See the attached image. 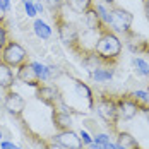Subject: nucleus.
Returning a JSON list of instances; mask_svg holds the SVG:
<instances>
[{
    "mask_svg": "<svg viewBox=\"0 0 149 149\" xmlns=\"http://www.w3.org/2000/svg\"><path fill=\"white\" fill-rule=\"evenodd\" d=\"M122 41L117 36V33H113L111 28H104L103 31H100L98 41L94 46V55L103 62L104 67H115L120 60L122 55Z\"/></svg>",
    "mask_w": 149,
    "mask_h": 149,
    "instance_id": "nucleus-1",
    "label": "nucleus"
},
{
    "mask_svg": "<svg viewBox=\"0 0 149 149\" xmlns=\"http://www.w3.org/2000/svg\"><path fill=\"white\" fill-rule=\"evenodd\" d=\"M94 106H96L98 115L106 123V127L113 134H117L118 132L120 117H118V108H117L115 96H111V94H101V96H98V101H94Z\"/></svg>",
    "mask_w": 149,
    "mask_h": 149,
    "instance_id": "nucleus-2",
    "label": "nucleus"
},
{
    "mask_svg": "<svg viewBox=\"0 0 149 149\" xmlns=\"http://www.w3.org/2000/svg\"><path fill=\"white\" fill-rule=\"evenodd\" d=\"M53 22H55V28H57V34H58L60 41L67 46L69 50H72L77 43V38H79V29L75 28V24H72L70 21H67V17L62 14V10L57 14L52 15Z\"/></svg>",
    "mask_w": 149,
    "mask_h": 149,
    "instance_id": "nucleus-3",
    "label": "nucleus"
},
{
    "mask_svg": "<svg viewBox=\"0 0 149 149\" xmlns=\"http://www.w3.org/2000/svg\"><path fill=\"white\" fill-rule=\"evenodd\" d=\"M0 60L5 62L9 67L17 69L21 63H24L28 60V52L24 50V46L19 45L14 40H9L7 45L0 50Z\"/></svg>",
    "mask_w": 149,
    "mask_h": 149,
    "instance_id": "nucleus-4",
    "label": "nucleus"
},
{
    "mask_svg": "<svg viewBox=\"0 0 149 149\" xmlns=\"http://www.w3.org/2000/svg\"><path fill=\"white\" fill-rule=\"evenodd\" d=\"M132 22H134V15L130 14L127 9L118 7V5H111L110 9V26L113 33L125 34L132 29Z\"/></svg>",
    "mask_w": 149,
    "mask_h": 149,
    "instance_id": "nucleus-5",
    "label": "nucleus"
},
{
    "mask_svg": "<svg viewBox=\"0 0 149 149\" xmlns=\"http://www.w3.org/2000/svg\"><path fill=\"white\" fill-rule=\"evenodd\" d=\"M3 108H5V111L10 117L19 120V118H22V115H24L26 100L19 93H15L14 89H9V91H5V94H3Z\"/></svg>",
    "mask_w": 149,
    "mask_h": 149,
    "instance_id": "nucleus-6",
    "label": "nucleus"
},
{
    "mask_svg": "<svg viewBox=\"0 0 149 149\" xmlns=\"http://www.w3.org/2000/svg\"><path fill=\"white\" fill-rule=\"evenodd\" d=\"M98 36H100V31H93V29H86L79 31V38H77V43L75 46L70 50L75 55H86V53H91L96 46V41H98Z\"/></svg>",
    "mask_w": 149,
    "mask_h": 149,
    "instance_id": "nucleus-7",
    "label": "nucleus"
},
{
    "mask_svg": "<svg viewBox=\"0 0 149 149\" xmlns=\"http://www.w3.org/2000/svg\"><path fill=\"white\" fill-rule=\"evenodd\" d=\"M36 100L38 101H41L43 104L46 106H50V108H57L58 103L62 101V94H60V91L57 86H50V84H40L38 88H36Z\"/></svg>",
    "mask_w": 149,
    "mask_h": 149,
    "instance_id": "nucleus-8",
    "label": "nucleus"
},
{
    "mask_svg": "<svg viewBox=\"0 0 149 149\" xmlns=\"http://www.w3.org/2000/svg\"><path fill=\"white\" fill-rule=\"evenodd\" d=\"M115 101H117V108H118V117L120 120H132L141 111L139 106L132 100L130 93H125V94H118L115 96Z\"/></svg>",
    "mask_w": 149,
    "mask_h": 149,
    "instance_id": "nucleus-9",
    "label": "nucleus"
},
{
    "mask_svg": "<svg viewBox=\"0 0 149 149\" xmlns=\"http://www.w3.org/2000/svg\"><path fill=\"white\" fill-rule=\"evenodd\" d=\"M52 142H55V144H58L65 149H84V144H82L79 134H75L72 129L57 132L52 137Z\"/></svg>",
    "mask_w": 149,
    "mask_h": 149,
    "instance_id": "nucleus-10",
    "label": "nucleus"
},
{
    "mask_svg": "<svg viewBox=\"0 0 149 149\" xmlns=\"http://www.w3.org/2000/svg\"><path fill=\"white\" fill-rule=\"evenodd\" d=\"M15 79L21 81V82L26 84V86H31V88H38V86L41 84V81H40V77H38V74H36V70L33 69L31 62H28V60L17 67Z\"/></svg>",
    "mask_w": 149,
    "mask_h": 149,
    "instance_id": "nucleus-11",
    "label": "nucleus"
},
{
    "mask_svg": "<svg viewBox=\"0 0 149 149\" xmlns=\"http://www.w3.org/2000/svg\"><path fill=\"white\" fill-rule=\"evenodd\" d=\"M52 122H53V127L57 129V132L72 129V123H74L72 115L63 111L62 108H52Z\"/></svg>",
    "mask_w": 149,
    "mask_h": 149,
    "instance_id": "nucleus-12",
    "label": "nucleus"
},
{
    "mask_svg": "<svg viewBox=\"0 0 149 149\" xmlns=\"http://www.w3.org/2000/svg\"><path fill=\"white\" fill-rule=\"evenodd\" d=\"M82 19H84V26L88 28V29H93V31H103L106 28V24H104L103 21H101V17L98 14V10H96V7H94V3L91 5L89 9L82 14Z\"/></svg>",
    "mask_w": 149,
    "mask_h": 149,
    "instance_id": "nucleus-13",
    "label": "nucleus"
},
{
    "mask_svg": "<svg viewBox=\"0 0 149 149\" xmlns=\"http://www.w3.org/2000/svg\"><path fill=\"white\" fill-rule=\"evenodd\" d=\"M72 84H74V89L77 93V96L84 98L88 101V110L93 111V108H94V94H93V89H91L84 81H81L77 77H72Z\"/></svg>",
    "mask_w": 149,
    "mask_h": 149,
    "instance_id": "nucleus-14",
    "label": "nucleus"
},
{
    "mask_svg": "<svg viewBox=\"0 0 149 149\" xmlns=\"http://www.w3.org/2000/svg\"><path fill=\"white\" fill-rule=\"evenodd\" d=\"M15 81L17 79H15V74H14V70H12V67H9L5 62L0 60V89L3 91V93L12 89Z\"/></svg>",
    "mask_w": 149,
    "mask_h": 149,
    "instance_id": "nucleus-15",
    "label": "nucleus"
},
{
    "mask_svg": "<svg viewBox=\"0 0 149 149\" xmlns=\"http://www.w3.org/2000/svg\"><path fill=\"white\" fill-rule=\"evenodd\" d=\"M115 135H117V141H115L117 149H139V142L132 134L118 130Z\"/></svg>",
    "mask_w": 149,
    "mask_h": 149,
    "instance_id": "nucleus-16",
    "label": "nucleus"
},
{
    "mask_svg": "<svg viewBox=\"0 0 149 149\" xmlns=\"http://www.w3.org/2000/svg\"><path fill=\"white\" fill-rule=\"evenodd\" d=\"M63 2L74 14H79V15H82L94 3V0H63Z\"/></svg>",
    "mask_w": 149,
    "mask_h": 149,
    "instance_id": "nucleus-17",
    "label": "nucleus"
},
{
    "mask_svg": "<svg viewBox=\"0 0 149 149\" xmlns=\"http://www.w3.org/2000/svg\"><path fill=\"white\" fill-rule=\"evenodd\" d=\"M91 79L94 82H106L113 79V67H98L93 72H89Z\"/></svg>",
    "mask_w": 149,
    "mask_h": 149,
    "instance_id": "nucleus-18",
    "label": "nucleus"
},
{
    "mask_svg": "<svg viewBox=\"0 0 149 149\" xmlns=\"http://www.w3.org/2000/svg\"><path fill=\"white\" fill-rule=\"evenodd\" d=\"M33 29H34V34L38 38H41V40H50L52 38V28L46 24L43 19H34Z\"/></svg>",
    "mask_w": 149,
    "mask_h": 149,
    "instance_id": "nucleus-19",
    "label": "nucleus"
},
{
    "mask_svg": "<svg viewBox=\"0 0 149 149\" xmlns=\"http://www.w3.org/2000/svg\"><path fill=\"white\" fill-rule=\"evenodd\" d=\"M130 96H132V100L137 103V106H139L141 111L149 106V93L148 91H132Z\"/></svg>",
    "mask_w": 149,
    "mask_h": 149,
    "instance_id": "nucleus-20",
    "label": "nucleus"
},
{
    "mask_svg": "<svg viewBox=\"0 0 149 149\" xmlns=\"http://www.w3.org/2000/svg\"><path fill=\"white\" fill-rule=\"evenodd\" d=\"M132 63H134L135 70H137L141 75H149V63L144 58H137V57H134V58H132Z\"/></svg>",
    "mask_w": 149,
    "mask_h": 149,
    "instance_id": "nucleus-21",
    "label": "nucleus"
},
{
    "mask_svg": "<svg viewBox=\"0 0 149 149\" xmlns=\"http://www.w3.org/2000/svg\"><path fill=\"white\" fill-rule=\"evenodd\" d=\"M45 2V9H48L50 10V14H57V12H60L62 10V7L65 5V2L63 0H43Z\"/></svg>",
    "mask_w": 149,
    "mask_h": 149,
    "instance_id": "nucleus-22",
    "label": "nucleus"
},
{
    "mask_svg": "<svg viewBox=\"0 0 149 149\" xmlns=\"http://www.w3.org/2000/svg\"><path fill=\"white\" fill-rule=\"evenodd\" d=\"M94 7H96V10H98L100 17H101V21H103L106 26H110V10L104 7L103 3H100V2H94Z\"/></svg>",
    "mask_w": 149,
    "mask_h": 149,
    "instance_id": "nucleus-23",
    "label": "nucleus"
},
{
    "mask_svg": "<svg viewBox=\"0 0 149 149\" xmlns=\"http://www.w3.org/2000/svg\"><path fill=\"white\" fill-rule=\"evenodd\" d=\"M22 5H24V10H26V15H28V17H36V15H38L33 0H22Z\"/></svg>",
    "mask_w": 149,
    "mask_h": 149,
    "instance_id": "nucleus-24",
    "label": "nucleus"
},
{
    "mask_svg": "<svg viewBox=\"0 0 149 149\" xmlns=\"http://www.w3.org/2000/svg\"><path fill=\"white\" fill-rule=\"evenodd\" d=\"M7 41H9V31L3 22H0V50L7 45Z\"/></svg>",
    "mask_w": 149,
    "mask_h": 149,
    "instance_id": "nucleus-25",
    "label": "nucleus"
},
{
    "mask_svg": "<svg viewBox=\"0 0 149 149\" xmlns=\"http://www.w3.org/2000/svg\"><path fill=\"white\" fill-rule=\"evenodd\" d=\"M79 137H81V141H82V144H84V148H88L91 142H93V135L86 130V129H81V132H79Z\"/></svg>",
    "mask_w": 149,
    "mask_h": 149,
    "instance_id": "nucleus-26",
    "label": "nucleus"
},
{
    "mask_svg": "<svg viewBox=\"0 0 149 149\" xmlns=\"http://www.w3.org/2000/svg\"><path fill=\"white\" fill-rule=\"evenodd\" d=\"M93 141H94V142H101V144H104V142H110L111 139H110V135H108V134L100 132V134H94V135H93Z\"/></svg>",
    "mask_w": 149,
    "mask_h": 149,
    "instance_id": "nucleus-27",
    "label": "nucleus"
},
{
    "mask_svg": "<svg viewBox=\"0 0 149 149\" xmlns=\"http://www.w3.org/2000/svg\"><path fill=\"white\" fill-rule=\"evenodd\" d=\"M0 149H21L19 146H15L10 141H0Z\"/></svg>",
    "mask_w": 149,
    "mask_h": 149,
    "instance_id": "nucleus-28",
    "label": "nucleus"
},
{
    "mask_svg": "<svg viewBox=\"0 0 149 149\" xmlns=\"http://www.w3.org/2000/svg\"><path fill=\"white\" fill-rule=\"evenodd\" d=\"M5 17H7V10L3 9V5L0 2V22H5Z\"/></svg>",
    "mask_w": 149,
    "mask_h": 149,
    "instance_id": "nucleus-29",
    "label": "nucleus"
},
{
    "mask_svg": "<svg viewBox=\"0 0 149 149\" xmlns=\"http://www.w3.org/2000/svg\"><path fill=\"white\" fill-rule=\"evenodd\" d=\"M34 7H36V12H38V14H43V12H45V5H43V3L36 2V3H34Z\"/></svg>",
    "mask_w": 149,
    "mask_h": 149,
    "instance_id": "nucleus-30",
    "label": "nucleus"
},
{
    "mask_svg": "<svg viewBox=\"0 0 149 149\" xmlns=\"http://www.w3.org/2000/svg\"><path fill=\"white\" fill-rule=\"evenodd\" d=\"M46 149H65V148H62V146H58V144H55V142L48 141V146H46Z\"/></svg>",
    "mask_w": 149,
    "mask_h": 149,
    "instance_id": "nucleus-31",
    "label": "nucleus"
},
{
    "mask_svg": "<svg viewBox=\"0 0 149 149\" xmlns=\"http://www.w3.org/2000/svg\"><path fill=\"white\" fill-rule=\"evenodd\" d=\"M0 2H2V5H3V9H5V10L9 12V10H10V0H0Z\"/></svg>",
    "mask_w": 149,
    "mask_h": 149,
    "instance_id": "nucleus-32",
    "label": "nucleus"
},
{
    "mask_svg": "<svg viewBox=\"0 0 149 149\" xmlns=\"http://www.w3.org/2000/svg\"><path fill=\"white\" fill-rule=\"evenodd\" d=\"M144 2V12H146V17H148L149 21V0H142Z\"/></svg>",
    "mask_w": 149,
    "mask_h": 149,
    "instance_id": "nucleus-33",
    "label": "nucleus"
},
{
    "mask_svg": "<svg viewBox=\"0 0 149 149\" xmlns=\"http://www.w3.org/2000/svg\"><path fill=\"white\" fill-rule=\"evenodd\" d=\"M142 113H144V117H146V120H148V123H149V106L142 110Z\"/></svg>",
    "mask_w": 149,
    "mask_h": 149,
    "instance_id": "nucleus-34",
    "label": "nucleus"
},
{
    "mask_svg": "<svg viewBox=\"0 0 149 149\" xmlns=\"http://www.w3.org/2000/svg\"><path fill=\"white\" fill-rule=\"evenodd\" d=\"M0 141H3V132H2V129H0Z\"/></svg>",
    "mask_w": 149,
    "mask_h": 149,
    "instance_id": "nucleus-35",
    "label": "nucleus"
},
{
    "mask_svg": "<svg viewBox=\"0 0 149 149\" xmlns=\"http://www.w3.org/2000/svg\"><path fill=\"white\" fill-rule=\"evenodd\" d=\"M148 93H149V86H148Z\"/></svg>",
    "mask_w": 149,
    "mask_h": 149,
    "instance_id": "nucleus-36",
    "label": "nucleus"
},
{
    "mask_svg": "<svg viewBox=\"0 0 149 149\" xmlns=\"http://www.w3.org/2000/svg\"><path fill=\"white\" fill-rule=\"evenodd\" d=\"M33 2H38V0H33Z\"/></svg>",
    "mask_w": 149,
    "mask_h": 149,
    "instance_id": "nucleus-37",
    "label": "nucleus"
},
{
    "mask_svg": "<svg viewBox=\"0 0 149 149\" xmlns=\"http://www.w3.org/2000/svg\"><path fill=\"white\" fill-rule=\"evenodd\" d=\"M139 149H142V148H139Z\"/></svg>",
    "mask_w": 149,
    "mask_h": 149,
    "instance_id": "nucleus-38",
    "label": "nucleus"
}]
</instances>
